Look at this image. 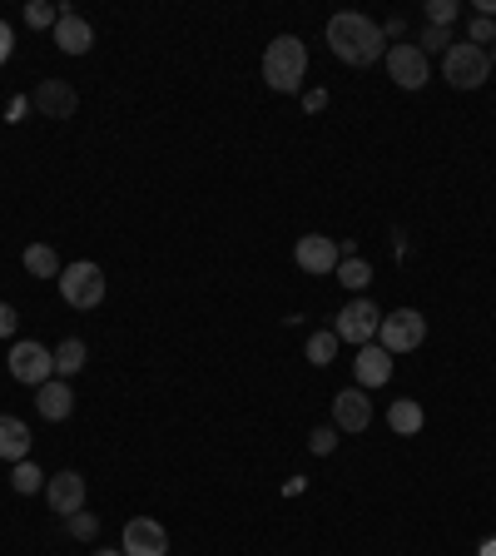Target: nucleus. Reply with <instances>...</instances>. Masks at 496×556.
I'll list each match as a JSON object with an SVG mask.
<instances>
[{
	"label": "nucleus",
	"instance_id": "27",
	"mask_svg": "<svg viewBox=\"0 0 496 556\" xmlns=\"http://www.w3.org/2000/svg\"><path fill=\"white\" fill-rule=\"evenodd\" d=\"M417 50H422V55H427V50H447V30H442V25H427Z\"/></svg>",
	"mask_w": 496,
	"mask_h": 556
},
{
	"label": "nucleus",
	"instance_id": "1",
	"mask_svg": "<svg viewBox=\"0 0 496 556\" xmlns=\"http://www.w3.org/2000/svg\"><path fill=\"white\" fill-rule=\"evenodd\" d=\"M328 50L343 65H372V60L387 55V30L368 15H358V10H343V15L328 20Z\"/></svg>",
	"mask_w": 496,
	"mask_h": 556
},
{
	"label": "nucleus",
	"instance_id": "15",
	"mask_svg": "<svg viewBox=\"0 0 496 556\" xmlns=\"http://www.w3.org/2000/svg\"><path fill=\"white\" fill-rule=\"evenodd\" d=\"M353 373H358V388L368 393V388H382L387 378H392V353L382 348V343H368V348H358V363H353Z\"/></svg>",
	"mask_w": 496,
	"mask_h": 556
},
{
	"label": "nucleus",
	"instance_id": "28",
	"mask_svg": "<svg viewBox=\"0 0 496 556\" xmlns=\"http://www.w3.org/2000/svg\"><path fill=\"white\" fill-rule=\"evenodd\" d=\"M482 40H487V45L496 40V25L487 20V15H477V20H472V45H482Z\"/></svg>",
	"mask_w": 496,
	"mask_h": 556
},
{
	"label": "nucleus",
	"instance_id": "12",
	"mask_svg": "<svg viewBox=\"0 0 496 556\" xmlns=\"http://www.w3.org/2000/svg\"><path fill=\"white\" fill-rule=\"evenodd\" d=\"M45 502H50V512L75 517V512L85 507V477H80V472H55V477L45 482Z\"/></svg>",
	"mask_w": 496,
	"mask_h": 556
},
{
	"label": "nucleus",
	"instance_id": "13",
	"mask_svg": "<svg viewBox=\"0 0 496 556\" xmlns=\"http://www.w3.org/2000/svg\"><path fill=\"white\" fill-rule=\"evenodd\" d=\"M333 422L343 427V432H368L372 422V403L363 388H343L338 398H333Z\"/></svg>",
	"mask_w": 496,
	"mask_h": 556
},
{
	"label": "nucleus",
	"instance_id": "31",
	"mask_svg": "<svg viewBox=\"0 0 496 556\" xmlns=\"http://www.w3.org/2000/svg\"><path fill=\"white\" fill-rule=\"evenodd\" d=\"M10 50H15V35H10V25L0 20V65L10 60Z\"/></svg>",
	"mask_w": 496,
	"mask_h": 556
},
{
	"label": "nucleus",
	"instance_id": "20",
	"mask_svg": "<svg viewBox=\"0 0 496 556\" xmlns=\"http://www.w3.org/2000/svg\"><path fill=\"white\" fill-rule=\"evenodd\" d=\"M25 269H30L35 278H60V274H65L50 244H30V249H25Z\"/></svg>",
	"mask_w": 496,
	"mask_h": 556
},
{
	"label": "nucleus",
	"instance_id": "6",
	"mask_svg": "<svg viewBox=\"0 0 496 556\" xmlns=\"http://www.w3.org/2000/svg\"><path fill=\"white\" fill-rule=\"evenodd\" d=\"M50 373H55V353L50 348H40V343H10V378L15 383H25V388H40V383H50Z\"/></svg>",
	"mask_w": 496,
	"mask_h": 556
},
{
	"label": "nucleus",
	"instance_id": "16",
	"mask_svg": "<svg viewBox=\"0 0 496 556\" xmlns=\"http://www.w3.org/2000/svg\"><path fill=\"white\" fill-rule=\"evenodd\" d=\"M35 408H40L45 422H65V417L75 413V393H70V383H65V378L40 383V388H35Z\"/></svg>",
	"mask_w": 496,
	"mask_h": 556
},
{
	"label": "nucleus",
	"instance_id": "23",
	"mask_svg": "<svg viewBox=\"0 0 496 556\" xmlns=\"http://www.w3.org/2000/svg\"><path fill=\"white\" fill-rule=\"evenodd\" d=\"M333 358H338V333H313V338H308V363H313V368H328Z\"/></svg>",
	"mask_w": 496,
	"mask_h": 556
},
{
	"label": "nucleus",
	"instance_id": "2",
	"mask_svg": "<svg viewBox=\"0 0 496 556\" xmlns=\"http://www.w3.org/2000/svg\"><path fill=\"white\" fill-rule=\"evenodd\" d=\"M303 75H308V45H303L298 35L268 40V50H263V80H268L273 90H298Z\"/></svg>",
	"mask_w": 496,
	"mask_h": 556
},
{
	"label": "nucleus",
	"instance_id": "11",
	"mask_svg": "<svg viewBox=\"0 0 496 556\" xmlns=\"http://www.w3.org/2000/svg\"><path fill=\"white\" fill-rule=\"evenodd\" d=\"M124 556H169V532L154 517L124 522Z\"/></svg>",
	"mask_w": 496,
	"mask_h": 556
},
{
	"label": "nucleus",
	"instance_id": "21",
	"mask_svg": "<svg viewBox=\"0 0 496 556\" xmlns=\"http://www.w3.org/2000/svg\"><path fill=\"white\" fill-rule=\"evenodd\" d=\"M85 358H90V353H85V343H80V338H65V343L55 348V373H60V378H70V373H80V368H85Z\"/></svg>",
	"mask_w": 496,
	"mask_h": 556
},
{
	"label": "nucleus",
	"instance_id": "29",
	"mask_svg": "<svg viewBox=\"0 0 496 556\" xmlns=\"http://www.w3.org/2000/svg\"><path fill=\"white\" fill-rule=\"evenodd\" d=\"M308 447H313V452H333V447H338V437H333V432H328V427H318V432H313V442H308Z\"/></svg>",
	"mask_w": 496,
	"mask_h": 556
},
{
	"label": "nucleus",
	"instance_id": "32",
	"mask_svg": "<svg viewBox=\"0 0 496 556\" xmlns=\"http://www.w3.org/2000/svg\"><path fill=\"white\" fill-rule=\"evenodd\" d=\"M482 556H496V537H487V542H482Z\"/></svg>",
	"mask_w": 496,
	"mask_h": 556
},
{
	"label": "nucleus",
	"instance_id": "10",
	"mask_svg": "<svg viewBox=\"0 0 496 556\" xmlns=\"http://www.w3.org/2000/svg\"><path fill=\"white\" fill-rule=\"evenodd\" d=\"M75 105H80V95H75V85H65V80H40V85L30 90V110H40L45 120H70Z\"/></svg>",
	"mask_w": 496,
	"mask_h": 556
},
{
	"label": "nucleus",
	"instance_id": "5",
	"mask_svg": "<svg viewBox=\"0 0 496 556\" xmlns=\"http://www.w3.org/2000/svg\"><path fill=\"white\" fill-rule=\"evenodd\" d=\"M55 283H60V298L70 308H100L105 303V274H100V264H70Z\"/></svg>",
	"mask_w": 496,
	"mask_h": 556
},
{
	"label": "nucleus",
	"instance_id": "18",
	"mask_svg": "<svg viewBox=\"0 0 496 556\" xmlns=\"http://www.w3.org/2000/svg\"><path fill=\"white\" fill-rule=\"evenodd\" d=\"M387 422H392V432H397V437H417L427 417H422V408H417L412 398H397V403H392V413H387Z\"/></svg>",
	"mask_w": 496,
	"mask_h": 556
},
{
	"label": "nucleus",
	"instance_id": "22",
	"mask_svg": "<svg viewBox=\"0 0 496 556\" xmlns=\"http://www.w3.org/2000/svg\"><path fill=\"white\" fill-rule=\"evenodd\" d=\"M10 487H15L20 497H30V492H45V472H40L35 462H15V472H10Z\"/></svg>",
	"mask_w": 496,
	"mask_h": 556
},
{
	"label": "nucleus",
	"instance_id": "33",
	"mask_svg": "<svg viewBox=\"0 0 496 556\" xmlns=\"http://www.w3.org/2000/svg\"><path fill=\"white\" fill-rule=\"evenodd\" d=\"M95 556H124V552H95Z\"/></svg>",
	"mask_w": 496,
	"mask_h": 556
},
{
	"label": "nucleus",
	"instance_id": "8",
	"mask_svg": "<svg viewBox=\"0 0 496 556\" xmlns=\"http://www.w3.org/2000/svg\"><path fill=\"white\" fill-rule=\"evenodd\" d=\"M338 259H343V249H338V239H328V234H303L298 239V249H293V264L303 269V274H338Z\"/></svg>",
	"mask_w": 496,
	"mask_h": 556
},
{
	"label": "nucleus",
	"instance_id": "26",
	"mask_svg": "<svg viewBox=\"0 0 496 556\" xmlns=\"http://www.w3.org/2000/svg\"><path fill=\"white\" fill-rule=\"evenodd\" d=\"M65 527H70V537H80V542H90V537L100 532V517H90V512L80 507L75 517H65Z\"/></svg>",
	"mask_w": 496,
	"mask_h": 556
},
{
	"label": "nucleus",
	"instance_id": "4",
	"mask_svg": "<svg viewBox=\"0 0 496 556\" xmlns=\"http://www.w3.org/2000/svg\"><path fill=\"white\" fill-rule=\"evenodd\" d=\"M422 338H427V318L417 313V308H397V313H382V323H377V343L397 358V353H412V348H422Z\"/></svg>",
	"mask_w": 496,
	"mask_h": 556
},
{
	"label": "nucleus",
	"instance_id": "24",
	"mask_svg": "<svg viewBox=\"0 0 496 556\" xmlns=\"http://www.w3.org/2000/svg\"><path fill=\"white\" fill-rule=\"evenodd\" d=\"M457 10H462L457 0H432V5H427V25H442V30H452Z\"/></svg>",
	"mask_w": 496,
	"mask_h": 556
},
{
	"label": "nucleus",
	"instance_id": "25",
	"mask_svg": "<svg viewBox=\"0 0 496 556\" xmlns=\"http://www.w3.org/2000/svg\"><path fill=\"white\" fill-rule=\"evenodd\" d=\"M55 20H60V10H55V5H45V0H30V5H25V25L45 30V25H55Z\"/></svg>",
	"mask_w": 496,
	"mask_h": 556
},
{
	"label": "nucleus",
	"instance_id": "19",
	"mask_svg": "<svg viewBox=\"0 0 496 556\" xmlns=\"http://www.w3.org/2000/svg\"><path fill=\"white\" fill-rule=\"evenodd\" d=\"M338 283H348V288H368V283H372V264L363 259V254L343 249V259H338Z\"/></svg>",
	"mask_w": 496,
	"mask_h": 556
},
{
	"label": "nucleus",
	"instance_id": "9",
	"mask_svg": "<svg viewBox=\"0 0 496 556\" xmlns=\"http://www.w3.org/2000/svg\"><path fill=\"white\" fill-rule=\"evenodd\" d=\"M377 323H382V313L372 308V298H353L343 313H338V343H358V348H368L372 338H377Z\"/></svg>",
	"mask_w": 496,
	"mask_h": 556
},
{
	"label": "nucleus",
	"instance_id": "17",
	"mask_svg": "<svg viewBox=\"0 0 496 556\" xmlns=\"http://www.w3.org/2000/svg\"><path fill=\"white\" fill-rule=\"evenodd\" d=\"M0 457L5 462H25L30 457V427L20 417H0Z\"/></svg>",
	"mask_w": 496,
	"mask_h": 556
},
{
	"label": "nucleus",
	"instance_id": "3",
	"mask_svg": "<svg viewBox=\"0 0 496 556\" xmlns=\"http://www.w3.org/2000/svg\"><path fill=\"white\" fill-rule=\"evenodd\" d=\"M442 75H447L452 90H482V85L492 80V55H487V45H472V40L447 45V55H442Z\"/></svg>",
	"mask_w": 496,
	"mask_h": 556
},
{
	"label": "nucleus",
	"instance_id": "7",
	"mask_svg": "<svg viewBox=\"0 0 496 556\" xmlns=\"http://www.w3.org/2000/svg\"><path fill=\"white\" fill-rule=\"evenodd\" d=\"M387 75H392V85H402V90H422L427 85V55L417 50V45H407V40H397V45H387Z\"/></svg>",
	"mask_w": 496,
	"mask_h": 556
},
{
	"label": "nucleus",
	"instance_id": "34",
	"mask_svg": "<svg viewBox=\"0 0 496 556\" xmlns=\"http://www.w3.org/2000/svg\"><path fill=\"white\" fill-rule=\"evenodd\" d=\"M487 55H492V65H496V50H487Z\"/></svg>",
	"mask_w": 496,
	"mask_h": 556
},
{
	"label": "nucleus",
	"instance_id": "30",
	"mask_svg": "<svg viewBox=\"0 0 496 556\" xmlns=\"http://www.w3.org/2000/svg\"><path fill=\"white\" fill-rule=\"evenodd\" d=\"M15 323H20V318H15V308H10V303H0V338H10V333H15Z\"/></svg>",
	"mask_w": 496,
	"mask_h": 556
},
{
	"label": "nucleus",
	"instance_id": "14",
	"mask_svg": "<svg viewBox=\"0 0 496 556\" xmlns=\"http://www.w3.org/2000/svg\"><path fill=\"white\" fill-rule=\"evenodd\" d=\"M55 45H60L65 55H90V45H95L90 20L75 15V10H60V20H55Z\"/></svg>",
	"mask_w": 496,
	"mask_h": 556
}]
</instances>
